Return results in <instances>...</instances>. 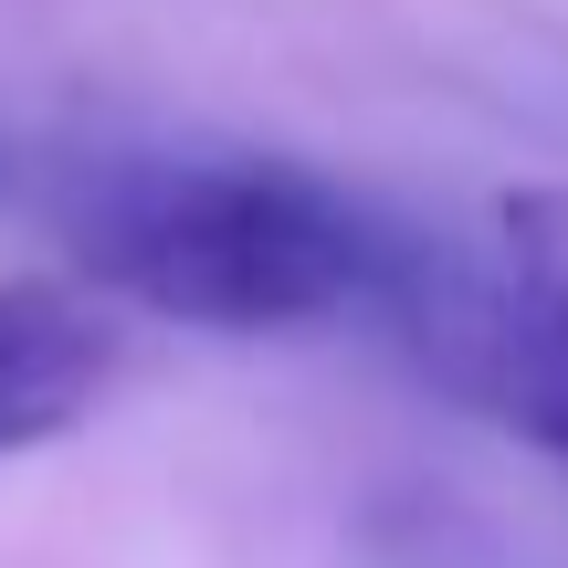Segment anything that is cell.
Returning <instances> with one entry per match:
<instances>
[{"instance_id":"1","label":"cell","mask_w":568,"mask_h":568,"mask_svg":"<svg viewBox=\"0 0 568 568\" xmlns=\"http://www.w3.org/2000/svg\"><path fill=\"white\" fill-rule=\"evenodd\" d=\"M53 232L95 284L180 326H316L368 305L389 222L284 159H148L105 148L53 190Z\"/></svg>"},{"instance_id":"2","label":"cell","mask_w":568,"mask_h":568,"mask_svg":"<svg viewBox=\"0 0 568 568\" xmlns=\"http://www.w3.org/2000/svg\"><path fill=\"white\" fill-rule=\"evenodd\" d=\"M105 379H116L105 305H84L74 284H42V274L0 284V453L74 432Z\"/></svg>"},{"instance_id":"3","label":"cell","mask_w":568,"mask_h":568,"mask_svg":"<svg viewBox=\"0 0 568 568\" xmlns=\"http://www.w3.org/2000/svg\"><path fill=\"white\" fill-rule=\"evenodd\" d=\"M495 232H506V264L548 305H568V190H506Z\"/></svg>"},{"instance_id":"4","label":"cell","mask_w":568,"mask_h":568,"mask_svg":"<svg viewBox=\"0 0 568 568\" xmlns=\"http://www.w3.org/2000/svg\"><path fill=\"white\" fill-rule=\"evenodd\" d=\"M0 190H11V148H0Z\"/></svg>"}]
</instances>
